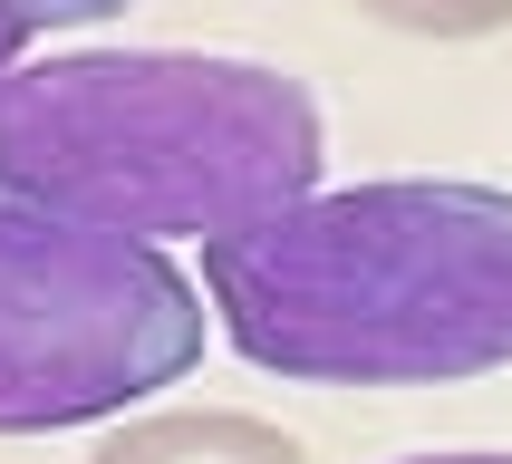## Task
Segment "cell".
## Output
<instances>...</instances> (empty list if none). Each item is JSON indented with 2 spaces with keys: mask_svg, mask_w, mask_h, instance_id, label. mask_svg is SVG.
Segmentation results:
<instances>
[{
  "mask_svg": "<svg viewBox=\"0 0 512 464\" xmlns=\"http://www.w3.org/2000/svg\"><path fill=\"white\" fill-rule=\"evenodd\" d=\"M397 464H512L503 445H455V455H397Z\"/></svg>",
  "mask_w": 512,
  "mask_h": 464,
  "instance_id": "cell-7",
  "label": "cell"
},
{
  "mask_svg": "<svg viewBox=\"0 0 512 464\" xmlns=\"http://www.w3.org/2000/svg\"><path fill=\"white\" fill-rule=\"evenodd\" d=\"M213 300L165 242L0 203V435L116 426L203 358Z\"/></svg>",
  "mask_w": 512,
  "mask_h": 464,
  "instance_id": "cell-3",
  "label": "cell"
},
{
  "mask_svg": "<svg viewBox=\"0 0 512 464\" xmlns=\"http://www.w3.org/2000/svg\"><path fill=\"white\" fill-rule=\"evenodd\" d=\"M203 300L252 368L300 387H445L512 368V184H319L203 242Z\"/></svg>",
  "mask_w": 512,
  "mask_h": 464,
  "instance_id": "cell-1",
  "label": "cell"
},
{
  "mask_svg": "<svg viewBox=\"0 0 512 464\" xmlns=\"http://www.w3.org/2000/svg\"><path fill=\"white\" fill-rule=\"evenodd\" d=\"M358 20L406 29V39H493L512 29V0H348Z\"/></svg>",
  "mask_w": 512,
  "mask_h": 464,
  "instance_id": "cell-5",
  "label": "cell"
},
{
  "mask_svg": "<svg viewBox=\"0 0 512 464\" xmlns=\"http://www.w3.org/2000/svg\"><path fill=\"white\" fill-rule=\"evenodd\" d=\"M116 10H136V0H0V68H20L29 49H49L68 29H97Z\"/></svg>",
  "mask_w": 512,
  "mask_h": 464,
  "instance_id": "cell-6",
  "label": "cell"
},
{
  "mask_svg": "<svg viewBox=\"0 0 512 464\" xmlns=\"http://www.w3.org/2000/svg\"><path fill=\"white\" fill-rule=\"evenodd\" d=\"M319 97L232 49H29L0 68V203L213 242L319 194Z\"/></svg>",
  "mask_w": 512,
  "mask_h": 464,
  "instance_id": "cell-2",
  "label": "cell"
},
{
  "mask_svg": "<svg viewBox=\"0 0 512 464\" xmlns=\"http://www.w3.org/2000/svg\"><path fill=\"white\" fill-rule=\"evenodd\" d=\"M87 464H310V455H300V435H281L271 416H242V406H145V416H116Z\"/></svg>",
  "mask_w": 512,
  "mask_h": 464,
  "instance_id": "cell-4",
  "label": "cell"
}]
</instances>
